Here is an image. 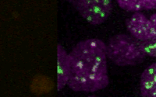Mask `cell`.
Masks as SVG:
<instances>
[{
  "mask_svg": "<svg viewBox=\"0 0 156 97\" xmlns=\"http://www.w3.org/2000/svg\"><path fill=\"white\" fill-rule=\"evenodd\" d=\"M67 86L76 92L92 93L109 85L106 44L89 38L78 42L69 53Z\"/></svg>",
  "mask_w": 156,
  "mask_h": 97,
  "instance_id": "cell-1",
  "label": "cell"
},
{
  "mask_svg": "<svg viewBox=\"0 0 156 97\" xmlns=\"http://www.w3.org/2000/svg\"><path fill=\"white\" fill-rule=\"evenodd\" d=\"M105 44L108 59L119 67L136 66L147 57L140 41L127 34H115Z\"/></svg>",
  "mask_w": 156,
  "mask_h": 97,
  "instance_id": "cell-2",
  "label": "cell"
},
{
  "mask_svg": "<svg viewBox=\"0 0 156 97\" xmlns=\"http://www.w3.org/2000/svg\"><path fill=\"white\" fill-rule=\"evenodd\" d=\"M83 19L94 26L105 23L112 11V0H66Z\"/></svg>",
  "mask_w": 156,
  "mask_h": 97,
  "instance_id": "cell-3",
  "label": "cell"
},
{
  "mask_svg": "<svg viewBox=\"0 0 156 97\" xmlns=\"http://www.w3.org/2000/svg\"><path fill=\"white\" fill-rule=\"evenodd\" d=\"M127 31L140 42L156 39V13L147 16L141 12H133L126 22Z\"/></svg>",
  "mask_w": 156,
  "mask_h": 97,
  "instance_id": "cell-4",
  "label": "cell"
},
{
  "mask_svg": "<svg viewBox=\"0 0 156 97\" xmlns=\"http://www.w3.org/2000/svg\"><path fill=\"white\" fill-rule=\"evenodd\" d=\"M69 75V53L65 48L58 44L57 45V90L60 91L67 85Z\"/></svg>",
  "mask_w": 156,
  "mask_h": 97,
  "instance_id": "cell-5",
  "label": "cell"
},
{
  "mask_svg": "<svg viewBox=\"0 0 156 97\" xmlns=\"http://www.w3.org/2000/svg\"><path fill=\"white\" fill-rule=\"evenodd\" d=\"M140 93L144 97H156V62L143 71L140 79Z\"/></svg>",
  "mask_w": 156,
  "mask_h": 97,
  "instance_id": "cell-6",
  "label": "cell"
},
{
  "mask_svg": "<svg viewBox=\"0 0 156 97\" xmlns=\"http://www.w3.org/2000/svg\"><path fill=\"white\" fill-rule=\"evenodd\" d=\"M119 7L126 12L156 10V0H116Z\"/></svg>",
  "mask_w": 156,
  "mask_h": 97,
  "instance_id": "cell-7",
  "label": "cell"
},
{
  "mask_svg": "<svg viewBox=\"0 0 156 97\" xmlns=\"http://www.w3.org/2000/svg\"><path fill=\"white\" fill-rule=\"evenodd\" d=\"M48 79L44 78V79H41V77L37 79H34V82L32 83V87L34 88L32 89V92H39L40 93H45L48 92V91L51 90V84L48 82Z\"/></svg>",
  "mask_w": 156,
  "mask_h": 97,
  "instance_id": "cell-8",
  "label": "cell"
},
{
  "mask_svg": "<svg viewBox=\"0 0 156 97\" xmlns=\"http://www.w3.org/2000/svg\"><path fill=\"white\" fill-rule=\"evenodd\" d=\"M140 46L147 56L156 58V39L146 42H140Z\"/></svg>",
  "mask_w": 156,
  "mask_h": 97,
  "instance_id": "cell-9",
  "label": "cell"
}]
</instances>
